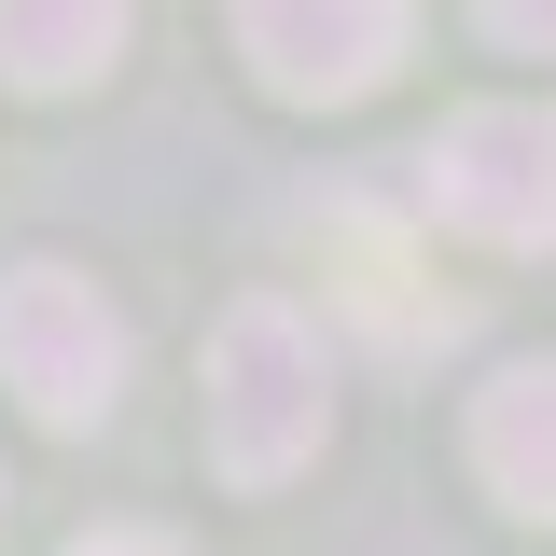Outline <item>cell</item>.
Masks as SVG:
<instances>
[{"label": "cell", "mask_w": 556, "mask_h": 556, "mask_svg": "<svg viewBox=\"0 0 556 556\" xmlns=\"http://www.w3.org/2000/svg\"><path fill=\"white\" fill-rule=\"evenodd\" d=\"M320 431H334V362H320V334L278 292H251L208 334V459L237 486H278V473L320 459Z\"/></svg>", "instance_id": "cell-1"}, {"label": "cell", "mask_w": 556, "mask_h": 556, "mask_svg": "<svg viewBox=\"0 0 556 556\" xmlns=\"http://www.w3.org/2000/svg\"><path fill=\"white\" fill-rule=\"evenodd\" d=\"M0 390H28V417L98 431L126 390V320L84 265H14L0 278Z\"/></svg>", "instance_id": "cell-2"}, {"label": "cell", "mask_w": 556, "mask_h": 556, "mask_svg": "<svg viewBox=\"0 0 556 556\" xmlns=\"http://www.w3.org/2000/svg\"><path fill=\"white\" fill-rule=\"evenodd\" d=\"M431 208L486 251H556V98H486L431 139Z\"/></svg>", "instance_id": "cell-3"}, {"label": "cell", "mask_w": 556, "mask_h": 556, "mask_svg": "<svg viewBox=\"0 0 556 556\" xmlns=\"http://www.w3.org/2000/svg\"><path fill=\"white\" fill-rule=\"evenodd\" d=\"M223 14L278 98H376L417 42V0H223Z\"/></svg>", "instance_id": "cell-4"}, {"label": "cell", "mask_w": 556, "mask_h": 556, "mask_svg": "<svg viewBox=\"0 0 556 556\" xmlns=\"http://www.w3.org/2000/svg\"><path fill=\"white\" fill-rule=\"evenodd\" d=\"M320 278H334V306L362 320V334H390V348H417V334H445L459 306L431 292V265H417V237L390 223V208H320Z\"/></svg>", "instance_id": "cell-5"}, {"label": "cell", "mask_w": 556, "mask_h": 556, "mask_svg": "<svg viewBox=\"0 0 556 556\" xmlns=\"http://www.w3.org/2000/svg\"><path fill=\"white\" fill-rule=\"evenodd\" d=\"M126 56V0H0V84L70 98Z\"/></svg>", "instance_id": "cell-6"}, {"label": "cell", "mask_w": 556, "mask_h": 556, "mask_svg": "<svg viewBox=\"0 0 556 556\" xmlns=\"http://www.w3.org/2000/svg\"><path fill=\"white\" fill-rule=\"evenodd\" d=\"M473 473L515 501V515H556V362H515L473 404Z\"/></svg>", "instance_id": "cell-7"}, {"label": "cell", "mask_w": 556, "mask_h": 556, "mask_svg": "<svg viewBox=\"0 0 556 556\" xmlns=\"http://www.w3.org/2000/svg\"><path fill=\"white\" fill-rule=\"evenodd\" d=\"M486 28H501V42H529V56H556V0H486Z\"/></svg>", "instance_id": "cell-8"}, {"label": "cell", "mask_w": 556, "mask_h": 556, "mask_svg": "<svg viewBox=\"0 0 556 556\" xmlns=\"http://www.w3.org/2000/svg\"><path fill=\"white\" fill-rule=\"evenodd\" d=\"M70 556H181V543H153V529H98V543H70Z\"/></svg>", "instance_id": "cell-9"}]
</instances>
